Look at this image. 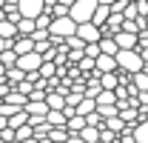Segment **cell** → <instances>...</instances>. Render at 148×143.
I'll list each match as a JSON object with an SVG mask.
<instances>
[{
    "instance_id": "24",
    "label": "cell",
    "mask_w": 148,
    "mask_h": 143,
    "mask_svg": "<svg viewBox=\"0 0 148 143\" xmlns=\"http://www.w3.org/2000/svg\"><path fill=\"white\" fill-rule=\"evenodd\" d=\"M86 126V117H80V115H71L69 120H66V129H69V135H80V129Z\"/></svg>"
},
{
    "instance_id": "6",
    "label": "cell",
    "mask_w": 148,
    "mask_h": 143,
    "mask_svg": "<svg viewBox=\"0 0 148 143\" xmlns=\"http://www.w3.org/2000/svg\"><path fill=\"white\" fill-rule=\"evenodd\" d=\"M17 66H20L23 72H26V74H29V72H37L40 66H43V54H40V52L20 54V57H17Z\"/></svg>"
},
{
    "instance_id": "15",
    "label": "cell",
    "mask_w": 148,
    "mask_h": 143,
    "mask_svg": "<svg viewBox=\"0 0 148 143\" xmlns=\"http://www.w3.org/2000/svg\"><path fill=\"white\" fill-rule=\"evenodd\" d=\"M103 129H108V132H114V135H123L128 126L123 123V117L117 115V117H106V120H103Z\"/></svg>"
},
{
    "instance_id": "23",
    "label": "cell",
    "mask_w": 148,
    "mask_h": 143,
    "mask_svg": "<svg viewBox=\"0 0 148 143\" xmlns=\"http://www.w3.org/2000/svg\"><path fill=\"white\" fill-rule=\"evenodd\" d=\"M108 15H111V9H108V6L97 3V9H94V17H91V23H94V26H103V23L108 20Z\"/></svg>"
},
{
    "instance_id": "34",
    "label": "cell",
    "mask_w": 148,
    "mask_h": 143,
    "mask_svg": "<svg viewBox=\"0 0 148 143\" xmlns=\"http://www.w3.org/2000/svg\"><path fill=\"white\" fill-rule=\"evenodd\" d=\"M134 6H137V17H145L148 15V3L145 0H140V3H134Z\"/></svg>"
},
{
    "instance_id": "14",
    "label": "cell",
    "mask_w": 148,
    "mask_h": 143,
    "mask_svg": "<svg viewBox=\"0 0 148 143\" xmlns=\"http://www.w3.org/2000/svg\"><path fill=\"white\" fill-rule=\"evenodd\" d=\"M3 100H6V103H12V106H17V109H23L29 97H26V94H20V92L14 89V86H12V89H9L6 94H3Z\"/></svg>"
},
{
    "instance_id": "41",
    "label": "cell",
    "mask_w": 148,
    "mask_h": 143,
    "mask_svg": "<svg viewBox=\"0 0 148 143\" xmlns=\"http://www.w3.org/2000/svg\"><path fill=\"white\" fill-rule=\"evenodd\" d=\"M145 3H148V0H145Z\"/></svg>"
},
{
    "instance_id": "37",
    "label": "cell",
    "mask_w": 148,
    "mask_h": 143,
    "mask_svg": "<svg viewBox=\"0 0 148 143\" xmlns=\"http://www.w3.org/2000/svg\"><path fill=\"white\" fill-rule=\"evenodd\" d=\"M97 3H103V6H111V3H117V0H97Z\"/></svg>"
},
{
    "instance_id": "20",
    "label": "cell",
    "mask_w": 148,
    "mask_h": 143,
    "mask_svg": "<svg viewBox=\"0 0 148 143\" xmlns=\"http://www.w3.org/2000/svg\"><path fill=\"white\" fill-rule=\"evenodd\" d=\"M80 137L86 143H100V126H83L80 129Z\"/></svg>"
},
{
    "instance_id": "2",
    "label": "cell",
    "mask_w": 148,
    "mask_h": 143,
    "mask_svg": "<svg viewBox=\"0 0 148 143\" xmlns=\"http://www.w3.org/2000/svg\"><path fill=\"white\" fill-rule=\"evenodd\" d=\"M49 35L57 37V40H69V37L77 35V23H74L69 15H66V17H51V23H49Z\"/></svg>"
},
{
    "instance_id": "38",
    "label": "cell",
    "mask_w": 148,
    "mask_h": 143,
    "mask_svg": "<svg viewBox=\"0 0 148 143\" xmlns=\"http://www.w3.org/2000/svg\"><path fill=\"white\" fill-rule=\"evenodd\" d=\"M143 20H145V32H148V15H145V17H143Z\"/></svg>"
},
{
    "instance_id": "11",
    "label": "cell",
    "mask_w": 148,
    "mask_h": 143,
    "mask_svg": "<svg viewBox=\"0 0 148 143\" xmlns=\"http://www.w3.org/2000/svg\"><path fill=\"white\" fill-rule=\"evenodd\" d=\"M97 80H100V86H103V89H108V92H114L117 86H120V74H117V72H103Z\"/></svg>"
},
{
    "instance_id": "7",
    "label": "cell",
    "mask_w": 148,
    "mask_h": 143,
    "mask_svg": "<svg viewBox=\"0 0 148 143\" xmlns=\"http://www.w3.org/2000/svg\"><path fill=\"white\" fill-rule=\"evenodd\" d=\"M114 43H117L120 49H137V46H140V35H134V32H125V29H123V32L114 35Z\"/></svg>"
},
{
    "instance_id": "9",
    "label": "cell",
    "mask_w": 148,
    "mask_h": 143,
    "mask_svg": "<svg viewBox=\"0 0 148 143\" xmlns=\"http://www.w3.org/2000/svg\"><path fill=\"white\" fill-rule=\"evenodd\" d=\"M66 92H69V89H51V92H46V97H43L46 106H49V109H63V106H66Z\"/></svg>"
},
{
    "instance_id": "29",
    "label": "cell",
    "mask_w": 148,
    "mask_h": 143,
    "mask_svg": "<svg viewBox=\"0 0 148 143\" xmlns=\"http://www.w3.org/2000/svg\"><path fill=\"white\" fill-rule=\"evenodd\" d=\"M0 63H3L6 69L17 66V54H14V49H6V52H0Z\"/></svg>"
},
{
    "instance_id": "21",
    "label": "cell",
    "mask_w": 148,
    "mask_h": 143,
    "mask_svg": "<svg viewBox=\"0 0 148 143\" xmlns=\"http://www.w3.org/2000/svg\"><path fill=\"white\" fill-rule=\"evenodd\" d=\"M97 46H100V52H103V54H117V52H120V46L114 43V37H106V35L97 40Z\"/></svg>"
},
{
    "instance_id": "28",
    "label": "cell",
    "mask_w": 148,
    "mask_h": 143,
    "mask_svg": "<svg viewBox=\"0 0 148 143\" xmlns=\"http://www.w3.org/2000/svg\"><path fill=\"white\" fill-rule=\"evenodd\" d=\"M29 137H34V129L26 123V126H20V129H14V143H23V140H29Z\"/></svg>"
},
{
    "instance_id": "31",
    "label": "cell",
    "mask_w": 148,
    "mask_h": 143,
    "mask_svg": "<svg viewBox=\"0 0 148 143\" xmlns=\"http://www.w3.org/2000/svg\"><path fill=\"white\" fill-rule=\"evenodd\" d=\"M40 77H46V80H49V77H54V63H49V60H43V66H40Z\"/></svg>"
},
{
    "instance_id": "35",
    "label": "cell",
    "mask_w": 148,
    "mask_h": 143,
    "mask_svg": "<svg viewBox=\"0 0 148 143\" xmlns=\"http://www.w3.org/2000/svg\"><path fill=\"white\" fill-rule=\"evenodd\" d=\"M66 143H86V140H83L80 135H69V140H66Z\"/></svg>"
},
{
    "instance_id": "40",
    "label": "cell",
    "mask_w": 148,
    "mask_h": 143,
    "mask_svg": "<svg viewBox=\"0 0 148 143\" xmlns=\"http://www.w3.org/2000/svg\"><path fill=\"white\" fill-rule=\"evenodd\" d=\"M128 3H140V0H128Z\"/></svg>"
},
{
    "instance_id": "1",
    "label": "cell",
    "mask_w": 148,
    "mask_h": 143,
    "mask_svg": "<svg viewBox=\"0 0 148 143\" xmlns=\"http://www.w3.org/2000/svg\"><path fill=\"white\" fill-rule=\"evenodd\" d=\"M114 57H117V69H120V72H125V74L143 72V66H145L137 49H120V52L114 54Z\"/></svg>"
},
{
    "instance_id": "12",
    "label": "cell",
    "mask_w": 148,
    "mask_h": 143,
    "mask_svg": "<svg viewBox=\"0 0 148 143\" xmlns=\"http://www.w3.org/2000/svg\"><path fill=\"white\" fill-rule=\"evenodd\" d=\"M12 49H14V54H29V52H34V40H32V37H14V46H12Z\"/></svg>"
},
{
    "instance_id": "36",
    "label": "cell",
    "mask_w": 148,
    "mask_h": 143,
    "mask_svg": "<svg viewBox=\"0 0 148 143\" xmlns=\"http://www.w3.org/2000/svg\"><path fill=\"white\" fill-rule=\"evenodd\" d=\"M6 126H9V117H6V115H0V132H3Z\"/></svg>"
},
{
    "instance_id": "13",
    "label": "cell",
    "mask_w": 148,
    "mask_h": 143,
    "mask_svg": "<svg viewBox=\"0 0 148 143\" xmlns=\"http://www.w3.org/2000/svg\"><path fill=\"white\" fill-rule=\"evenodd\" d=\"M94 103H97V109H106V106H117V94L108 89H103L97 97H94Z\"/></svg>"
},
{
    "instance_id": "8",
    "label": "cell",
    "mask_w": 148,
    "mask_h": 143,
    "mask_svg": "<svg viewBox=\"0 0 148 143\" xmlns=\"http://www.w3.org/2000/svg\"><path fill=\"white\" fill-rule=\"evenodd\" d=\"M26 115L29 117H37V120H46V115H49V106H46V100H26Z\"/></svg>"
},
{
    "instance_id": "27",
    "label": "cell",
    "mask_w": 148,
    "mask_h": 143,
    "mask_svg": "<svg viewBox=\"0 0 148 143\" xmlns=\"http://www.w3.org/2000/svg\"><path fill=\"white\" fill-rule=\"evenodd\" d=\"M29 123V115H26V109H20V112H14L12 117H9V129H20V126Z\"/></svg>"
},
{
    "instance_id": "17",
    "label": "cell",
    "mask_w": 148,
    "mask_h": 143,
    "mask_svg": "<svg viewBox=\"0 0 148 143\" xmlns=\"http://www.w3.org/2000/svg\"><path fill=\"white\" fill-rule=\"evenodd\" d=\"M131 86L137 92H148V72L143 69V72H134L131 74Z\"/></svg>"
},
{
    "instance_id": "5",
    "label": "cell",
    "mask_w": 148,
    "mask_h": 143,
    "mask_svg": "<svg viewBox=\"0 0 148 143\" xmlns=\"http://www.w3.org/2000/svg\"><path fill=\"white\" fill-rule=\"evenodd\" d=\"M17 12H20V17L37 20L43 15V0H17Z\"/></svg>"
},
{
    "instance_id": "39",
    "label": "cell",
    "mask_w": 148,
    "mask_h": 143,
    "mask_svg": "<svg viewBox=\"0 0 148 143\" xmlns=\"http://www.w3.org/2000/svg\"><path fill=\"white\" fill-rule=\"evenodd\" d=\"M9 3H17V0H6V6H9Z\"/></svg>"
},
{
    "instance_id": "10",
    "label": "cell",
    "mask_w": 148,
    "mask_h": 143,
    "mask_svg": "<svg viewBox=\"0 0 148 143\" xmlns=\"http://www.w3.org/2000/svg\"><path fill=\"white\" fill-rule=\"evenodd\" d=\"M94 69H97V74H103V72H117V57H114V54H100V57L94 60Z\"/></svg>"
},
{
    "instance_id": "16",
    "label": "cell",
    "mask_w": 148,
    "mask_h": 143,
    "mask_svg": "<svg viewBox=\"0 0 148 143\" xmlns=\"http://www.w3.org/2000/svg\"><path fill=\"white\" fill-rule=\"evenodd\" d=\"M34 29H37V23L32 17H20L17 20V37H32Z\"/></svg>"
},
{
    "instance_id": "26",
    "label": "cell",
    "mask_w": 148,
    "mask_h": 143,
    "mask_svg": "<svg viewBox=\"0 0 148 143\" xmlns=\"http://www.w3.org/2000/svg\"><path fill=\"white\" fill-rule=\"evenodd\" d=\"M6 77H9V83H12V86H17V83L26 80V72L20 69V66H12V69H6Z\"/></svg>"
},
{
    "instance_id": "30",
    "label": "cell",
    "mask_w": 148,
    "mask_h": 143,
    "mask_svg": "<svg viewBox=\"0 0 148 143\" xmlns=\"http://www.w3.org/2000/svg\"><path fill=\"white\" fill-rule=\"evenodd\" d=\"M83 54H86V57H91V60H97V57H100V46H97V43H86V46H83Z\"/></svg>"
},
{
    "instance_id": "25",
    "label": "cell",
    "mask_w": 148,
    "mask_h": 143,
    "mask_svg": "<svg viewBox=\"0 0 148 143\" xmlns=\"http://www.w3.org/2000/svg\"><path fill=\"white\" fill-rule=\"evenodd\" d=\"M0 37L14 40V37H17V26H14L12 20H0Z\"/></svg>"
},
{
    "instance_id": "32",
    "label": "cell",
    "mask_w": 148,
    "mask_h": 143,
    "mask_svg": "<svg viewBox=\"0 0 148 143\" xmlns=\"http://www.w3.org/2000/svg\"><path fill=\"white\" fill-rule=\"evenodd\" d=\"M86 126H103V117H100V112H91V115H86Z\"/></svg>"
},
{
    "instance_id": "4",
    "label": "cell",
    "mask_w": 148,
    "mask_h": 143,
    "mask_svg": "<svg viewBox=\"0 0 148 143\" xmlns=\"http://www.w3.org/2000/svg\"><path fill=\"white\" fill-rule=\"evenodd\" d=\"M77 37L83 43H97L103 37V32H100V26H94L91 20H86V23H77Z\"/></svg>"
},
{
    "instance_id": "33",
    "label": "cell",
    "mask_w": 148,
    "mask_h": 143,
    "mask_svg": "<svg viewBox=\"0 0 148 143\" xmlns=\"http://www.w3.org/2000/svg\"><path fill=\"white\" fill-rule=\"evenodd\" d=\"M34 23H37V29H49V23H51V15H49V12H43V15L34 20Z\"/></svg>"
},
{
    "instance_id": "22",
    "label": "cell",
    "mask_w": 148,
    "mask_h": 143,
    "mask_svg": "<svg viewBox=\"0 0 148 143\" xmlns=\"http://www.w3.org/2000/svg\"><path fill=\"white\" fill-rule=\"evenodd\" d=\"M66 115H63V109H49V115H46V123L49 126H66Z\"/></svg>"
},
{
    "instance_id": "18",
    "label": "cell",
    "mask_w": 148,
    "mask_h": 143,
    "mask_svg": "<svg viewBox=\"0 0 148 143\" xmlns=\"http://www.w3.org/2000/svg\"><path fill=\"white\" fill-rule=\"evenodd\" d=\"M74 112L80 115V117H86V115H91V112H97V103H94V97H83L77 106H74Z\"/></svg>"
},
{
    "instance_id": "3",
    "label": "cell",
    "mask_w": 148,
    "mask_h": 143,
    "mask_svg": "<svg viewBox=\"0 0 148 143\" xmlns=\"http://www.w3.org/2000/svg\"><path fill=\"white\" fill-rule=\"evenodd\" d=\"M94 9H97V0H74L71 9H69V17L74 23H86L94 17Z\"/></svg>"
},
{
    "instance_id": "19",
    "label": "cell",
    "mask_w": 148,
    "mask_h": 143,
    "mask_svg": "<svg viewBox=\"0 0 148 143\" xmlns=\"http://www.w3.org/2000/svg\"><path fill=\"white\" fill-rule=\"evenodd\" d=\"M131 135H134V143H148V120H140L131 129Z\"/></svg>"
}]
</instances>
